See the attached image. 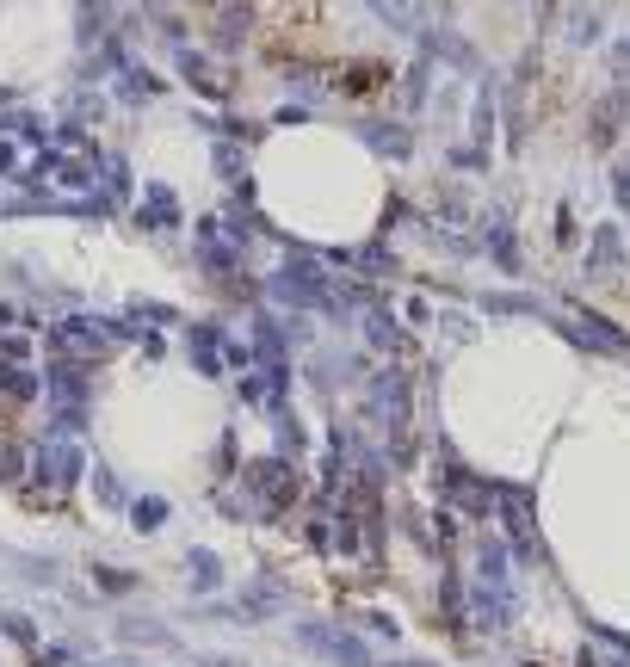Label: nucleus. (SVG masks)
Masks as SVG:
<instances>
[{
    "label": "nucleus",
    "mask_w": 630,
    "mask_h": 667,
    "mask_svg": "<svg viewBox=\"0 0 630 667\" xmlns=\"http://www.w3.org/2000/svg\"><path fill=\"white\" fill-rule=\"evenodd\" d=\"M291 636H297V649L315 655V661H334V667H378V655L365 649L359 631H340V624H328V618H303Z\"/></svg>",
    "instance_id": "2"
},
{
    "label": "nucleus",
    "mask_w": 630,
    "mask_h": 667,
    "mask_svg": "<svg viewBox=\"0 0 630 667\" xmlns=\"http://www.w3.org/2000/svg\"><path fill=\"white\" fill-rule=\"evenodd\" d=\"M37 667H87V655L75 643H50V649H37Z\"/></svg>",
    "instance_id": "12"
},
{
    "label": "nucleus",
    "mask_w": 630,
    "mask_h": 667,
    "mask_svg": "<svg viewBox=\"0 0 630 667\" xmlns=\"http://www.w3.org/2000/svg\"><path fill=\"white\" fill-rule=\"evenodd\" d=\"M284 605H291V593H284L272 574H260V581L248 588V600H241V618H248V624H253V618H279Z\"/></svg>",
    "instance_id": "3"
},
{
    "label": "nucleus",
    "mask_w": 630,
    "mask_h": 667,
    "mask_svg": "<svg viewBox=\"0 0 630 667\" xmlns=\"http://www.w3.org/2000/svg\"><path fill=\"white\" fill-rule=\"evenodd\" d=\"M0 389H7L13 402H37V396H44V377H37L32 365H13V358H7V365H0Z\"/></svg>",
    "instance_id": "6"
},
{
    "label": "nucleus",
    "mask_w": 630,
    "mask_h": 667,
    "mask_svg": "<svg viewBox=\"0 0 630 667\" xmlns=\"http://www.w3.org/2000/svg\"><path fill=\"white\" fill-rule=\"evenodd\" d=\"M198 667H248L241 655H198Z\"/></svg>",
    "instance_id": "16"
},
{
    "label": "nucleus",
    "mask_w": 630,
    "mask_h": 667,
    "mask_svg": "<svg viewBox=\"0 0 630 667\" xmlns=\"http://www.w3.org/2000/svg\"><path fill=\"white\" fill-rule=\"evenodd\" d=\"M365 624H371V631H378V636H390V643H395V636H402V631H395V618H390V612H371V618H365Z\"/></svg>",
    "instance_id": "14"
},
{
    "label": "nucleus",
    "mask_w": 630,
    "mask_h": 667,
    "mask_svg": "<svg viewBox=\"0 0 630 667\" xmlns=\"http://www.w3.org/2000/svg\"><path fill=\"white\" fill-rule=\"evenodd\" d=\"M0 636H7V643H19V649H32V655H37V624L25 618V612H0Z\"/></svg>",
    "instance_id": "9"
},
{
    "label": "nucleus",
    "mask_w": 630,
    "mask_h": 667,
    "mask_svg": "<svg viewBox=\"0 0 630 667\" xmlns=\"http://www.w3.org/2000/svg\"><path fill=\"white\" fill-rule=\"evenodd\" d=\"M186 574H192L186 581L192 593H217L222 588V557L217 550H186Z\"/></svg>",
    "instance_id": "4"
},
{
    "label": "nucleus",
    "mask_w": 630,
    "mask_h": 667,
    "mask_svg": "<svg viewBox=\"0 0 630 667\" xmlns=\"http://www.w3.org/2000/svg\"><path fill=\"white\" fill-rule=\"evenodd\" d=\"M236 488L248 495V513H253V519H279V513L297 501V464H291L284 451H272V458H253V464L241 470Z\"/></svg>",
    "instance_id": "1"
},
{
    "label": "nucleus",
    "mask_w": 630,
    "mask_h": 667,
    "mask_svg": "<svg viewBox=\"0 0 630 667\" xmlns=\"http://www.w3.org/2000/svg\"><path fill=\"white\" fill-rule=\"evenodd\" d=\"M94 581H99V593H137V569H111V562H94Z\"/></svg>",
    "instance_id": "10"
},
{
    "label": "nucleus",
    "mask_w": 630,
    "mask_h": 667,
    "mask_svg": "<svg viewBox=\"0 0 630 667\" xmlns=\"http://www.w3.org/2000/svg\"><path fill=\"white\" fill-rule=\"evenodd\" d=\"M118 636L142 643V649H174V631H161L155 618H118Z\"/></svg>",
    "instance_id": "7"
},
{
    "label": "nucleus",
    "mask_w": 630,
    "mask_h": 667,
    "mask_svg": "<svg viewBox=\"0 0 630 667\" xmlns=\"http://www.w3.org/2000/svg\"><path fill=\"white\" fill-rule=\"evenodd\" d=\"M94 482H99V501H106V507H130V488L111 482V470H94Z\"/></svg>",
    "instance_id": "13"
},
{
    "label": "nucleus",
    "mask_w": 630,
    "mask_h": 667,
    "mask_svg": "<svg viewBox=\"0 0 630 667\" xmlns=\"http://www.w3.org/2000/svg\"><path fill=\"white\" fill-rule=\"evenodd\" d=\"M612 198H618V211H630V173H612Z\"/></svg>",
    "instance_id": "15"
},
{
    "label": "nucleus",
    "mask_w": 630,
    "mask_h": 667,
    "mask_svg": "<svg viewBox=\"0 0 630 667\" xmlns=\"http://www.w3.org/2000/svg\"><path fill=\"white\" fill-rule=\"evenodd\" d=\"M489 254H495V266H501V272H520V248L507 241V223L501 217L489 223Z\"/></svg>",
    "instance_id": "11"
},
{
    "label": "nucleus",
    "mask_w": 630,
    "mask_h": 667,
    "mask_svg": "<svg viewBox=\"0 0 630 667\" xmlns=\"http://www.w3.org/2000/svg\"><path fill=\"white\" fill-rule=\"evenodd\" d=\"M111 667H118V661H111Z\"/></svg>",
    "instance_id": "17"
},
{
    "label": "nucleus",
    "mask_w": 630,
    "mask_h": 667,
    "mask_svg": "<svg viewBox=\"0 0 630 667\" xmlns=\"http://www.w3.org/2000/svg\"><path fill=\"white\" fill-rule=\"evenodd\" d=\"M137 223H180V198H174L167 186H149V192H142Z\"/></svg>",
    "instance_id": "8"
},
{
    "label": "nucleus",
    "mask_w": 630,
    "mask_h": 667,
    "mask_svg": "<svg viewBox=\"0 0 630 667\" xmlns=\"http://www.w3.org/2000/svg\"><path fill=\"white\" fill-rule=\"evenodd\" d=\"M167 519H174V507H167L161 495H142V501H130V531H137V538H155V531L167 526Z\"/></svg>",
    "instance_id": "5"
}]
</instances>
